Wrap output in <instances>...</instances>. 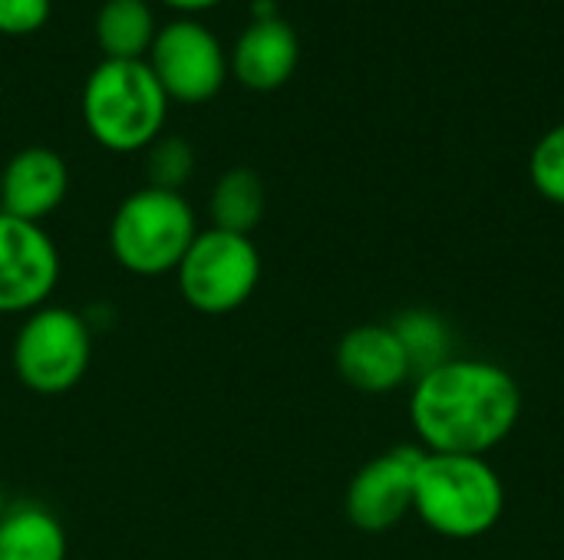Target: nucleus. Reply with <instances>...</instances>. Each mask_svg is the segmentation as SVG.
<instances>
[{"mask_svg": "<svg viewBox=\"0 0 564 560\" xmlns=\"http://www.w3.org/2000/svg\"><path fill=\"white\" fill-rule=\"evenodd\" d=\"M334 363L344 383L367 396L393 393L410 383V376H416L413 360L393 323H360L347 330L337 343Z\"/></svg>", "mask_w": 564, "mask_h": 560, "instance_id": "nucleus-10", "label": "nucleus"}, {"mask_svg": "<svg viewBox=\"0 0 564 560\" xmlns=\"http://www.w3.org/2000/svg\"><path fill=\"white\" fill-rule=\"evenodd\" d=\"M93 33L102 59H145L159 23L149 0H102Z\"/></svg>", "mask_w": 564, "mask_h": 560, "instance_id": "nucleus-14", "label": "nucleus"}, {"mask_svg": "<svg viewBox=\"0 0 564 560\" xmlns=\"http://www.w3.org/2000/svg\"><path fill=\"white\" fill-rule=\"evenodd\" d=\"M420 459L423 446H393L370 459L364 469H357L344 495V512L357 531H393L413 512Z\"/></svg>", "mask_w": 564, "mask_h": 560, "instance_id": "nucleus-9", "label": "nucleus"}, {"mask_svg": "<svg viewBox=\"0 0 564 560\" xmlns=\"http://www.w3.org/2000/svg\"><path fill=\"white\" fill-rule=\"evenodd\" d=\"M264 208H268L264 178L248 165H235V168L221 172L212 195H208L212 228L231 231V234H248L251 238V231L264 218Z\"/></svg>", "mask_w": 564, "mask_h": 560, "instance_id": "nucleus-15", "label": "nucleus"}, {"mask_svg": "<svg viewBox=\"0 0 564 560\" xmlns=\"http://www.w3.org/2000/svg\"><path fill=\"white\" fill-rule=\"evenodd\" d=\"M529 182L532 188L564 208V122H558L555 129H549L529 155Z\"/></svg>", "mask_w": 564, "mask_h": 560, "instance_id": "nucleus-18", "label": "nucleus"}, {"mask_svg": "<svg viewBox=\"0 0 564 560\" xmlns=\"http://www.w3.org/2000/svg\"><path fill=\"white\" fill-rule=\"evenodd\" d=\"M297 59H301V43L294 26L278 13H271V17H254L238 33L228 53V73L254 92H271L294 76Z\"/></svg>", "mask_w": 564, "mask_h": 560, "instance_id": "nucleus-12", "label": "nucleus"}, {"mask_svg": "<svg viewBox=\"0 0 564 560\" xmlns=\"http://www.w3.org/2000/svg\"><path fill=\"white\" fill-rule=\"evenodd\" d=\"M195 234L198 218L188 198L145 185L129 191L112 211L109 251L132 277H165L175 274Z\"/></svg>", "mask_w": 564, "mask_h": 560, "instance_id": "nucleus-4", "label": "nucleus"}, {"mask_svg": "<svg viewBox=\"0 0 564 560\" xmlns=\"http://www.w3.org/2000/svg\"><path fill=\"white\" fill-rule=\"evenodd\" d=\"M7 508H10V502H7V492H3V485H0V518H3Z\"/></svg>", "mask_w": 564, "mask_h": 560, "instance_id": "nucleus-21", "label": "nucleus"}, {"mask_svg": "<svg viewBox=\"0 0 564 560\" xmlns=\"http://www.w3.org/2000/svg\"><path fill=\"white\" fill-rule=\"evenodd\" d=\"M172 10H182V13H198V10H208V7H218L221 0H159Z\"/></svg>", "mask_w": 564, "mask_h": 560, "instance_id": "nucleus-20", "label": "nucleus"}, {"mask_svg": "<svg viewBox=\"0 0 564 560\" xmlns=\"http://www.w3.org/2000/svg\"><path fill=\"white\" fill-rule=\"evenodd\" d=\"M53 0H0V33L26 36L50 20Z\"/></svg>", "mask_w": 564, "mask_h": 560, "instance_id": "nucleus-19", "label": "nucleus"}, {"mask_svg": "<svg viewBox=\"0 0 564 560\" xmlns=\"http://www.w3.org/2000/svg\"><path fill=\"white\" fill-rule=\"evenodd\" d=\"M69 191V168L59 152L26 145L0 168V211L20 221L43 224Z\"/></svg>", "mask_w": 564, "mask_h": 560, "instance_id": "nucleus-11", "label": "nucleus"}, {"mask_svg": "<svg viewBox=\"0 0 564 560\" xmlns=\"http://www.w3.org/2000/svg\"><path fill=\"white\" fill-rule=\"evenodd\" d=\"M93 330L83 314L59 304H43L23 317L13 333L10 366L20 386L36 396L69 393L89 370Z\"/></svg>", "mask_w": 564, "mask_h": 560, "instance_id": "nucleus-5", "label": "nucleus"}, {"mask_svg": "<svg viewBox=\"0 0 564 560\" xmlns=\"http://www.w3.org/2000/svg\"><path fill=\"white\" fill-rule=\"evenodd\" d=\"M59 274V248L50 231L0 211V314L26 317L50 304Z\"/></svg>", "mask_w": 564, "mask_h": 560, "instance_id": "nucleus-8", "label": "nucleus"}, {"mask_svg": "<svg viewBox=\"0 0 564 560\" xmlns=\"http://www.w3.org/2000/svg\"><path fill=\"white\" fill-rule=\"evenodd\" d=\"M393 330L400 333V340H403V347H406V353H410L416 373H423V370H430V366L449 360V356H446L449 337H446V327H443L440 317L423 314V310H413V314H403V317L393 323Z\"/></svg>", "mask_w": 564, "mask_h": 560, "instance_id": "nucleus-17", "label": "nucleus"}, {"mask_svg": "<svg viewBox=\"0 0 564 560\" xmlns=\"http://www.w3.org/2000/svg\"><path fill=\"white\" fill-rule=\"evenodd\" d=\"M149 69L169 102L202 106L215 99L228 79V53L212 26L195 17H175L159 26L149 53Z\"/></svg>", "mask_w": 564, "mask_h": 560, "instance_id": "nucleus-7", "label": "nucleus"}, {"mask_svg": "<svg viewBox=\"0 0 564 560\" xmlns=\"http://www.w3.org/2000/svg\"><path fill=\"white\" fill-rule=\"evenodd\" d=\"M145 175L152 188L182 191L195 175V152L178 135H159L145 149Z\"/></svg>", "mask_w": 564, "mask_h": 560, "instance_id": "nucleus-16", "label": "nucleus"}, {"mask_svg": "<svg viewBox=\"0 0 564 560\" xmlns=\"http://www.w3.org/2000/svg\"><path fill=\"white\" fill-rule=\"evenodd\" d=\"M79 112L106 152H145L165 129L169 96L145 59H99L83 83Z\"/></svg>", "mask_w": 564, "mask_h": 560, "instance_id": "nucleus-3", "label": "nucleus"}, {"mask_svg": "<svg viewBox=\"0 0 564 560\" xmlns=\"http://www.w3.org/2000/svg\"><path fill=\"white\" fill-rule=\"evenodd\" d=\"M506 512V485L482 455L426 452L416 469L413 515L449 541L489 535Z\"/></svg>", "mask_w": 564, "mask_h": 560, "instance_id": "nucleus-2", "label": "nucleus"}, {"mask_svg": "<svg viewBox=\"0 0 564 560\" xmlns=\"http://www.w3.org/2000/svg\"><path fill=\"white\" fill-rule=\"evenodd\" d=\"M63 521L40 502H10L0 518V560H66Z\"/></svg>", "mask_w": 564, "mask_h": 560, "instance_id": "nucleus-13", "label": "nucleus"}, {"mask_svg": "<svg viewBox=\"0 0 564 560\" xmlns=\"http://www.w3.org/2000/svg\"><path fill=\"white\" fill-rule=\"evenodd\" d=\"M522 386L492 360H443L413 380L410 422L426 452L489 455L519 426Z\"/></svg>", "mask_w": 564, "mask_h": 560, "instance_id": "nucleus-1", "label": "nucleus"}, {"mask_svg": "<svg viewBox=\"0 0 564 560\" xmlns=\"http://www.w3.org/2000/svg\"><path fill=\"white\" fill-rule=\"evenodd\" d=\"M182 300L208 317L235 314L251 300L261 281V254L248 234L205 228L195 234L175 267Z\"/></svg>", "mask_w": 564, "mask_h": 560, "instance_id": "nucleus-6", "label": "nucleus"}]
</instances>
